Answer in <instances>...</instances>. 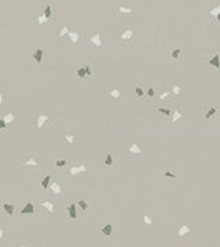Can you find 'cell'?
I'll use <instances>...</instances> for the list:
<instances>
[{
  "label": "cell",
  "mask_w": 220,
  "mask_h": 247,
  "mask_svg": "<svg viewBox=\"0 0 220 247\" xmlns=\"http://www.w3.org/2000/svg\"><path fill=\"white\" fill-rule=\"evenodd\" d=\"M7 238V231L3 227H0V242H3Z\"/></svg>",
  "instance_id": "cell-40"
},
{
  "label": "cell",
  "mask_w": 220,
  "mask_h": 247,
  "mask_svg": "<svg viewBox=\"0 0 220 247\" xmlns=\"http://www.w3.org/2000/svg\"><path fill=\"white\" fill-rule=\"evenodd\" d=\"M40 207L44 209V211H47V213L52 214L54 209H55V205H54V202H51V200H44V202H41V203H40Z\"/></svg>",
  "instance_id": "cell-12"
},
{
  "label": "cell",
  "mask_w": 220,
  "mask_h": 247,
  "mask_svg": "<svg viewBox=\"0 0 220 247\" xmlns=\"http://www.w3.org/2000/svg\"><path fill=\"white\" fill-rule=\"evenodd\" d=\"M68 37L72 44H77L78 40H80V33L76 32V30H70V32L68 33Z\"/></svg>",
  "instance_id": "cell-17"
},
{
  "label": "cell",
  "mask_w": 220,
  "mask_h": 247,
  "mask_svg": "<svg viewBox=\"0 0 220 247\" xmlns=\"http://www.w3.org/2000/svg\"><path fill=\"white\" fill-rule=\"evenodd\" d=\"M50 184H51V175H50V173H47V175L44 176V179L41 180V183L39 184V188L46 191V190L50 188Z\"/></svg>",
  "instance_id": "cell-14"
},
{
  "label": "cell",
  "mask_w": 220,
  "mask_h": 247,
  "mask_svg": "<svg viewBox=\"0 0 220 247\" xmlns=\"http://www.w3.org/2000/svg\"><path fill=\"white\" fill-rule=\"evenodd\" d=\"M92 76V67L89 65H84V66H80L77 69V77L80 80H85V78H89Z\"/></svg>",
  "instance_id": "cell-4"
},
{
  "label": "cell",
  "mask_w": 220,
  "mask_h": 247,
  "mask_svg": "<svg viewBox=\"0 0 220 247\" xmlns=\"http://www.w3.org/2000/svg\"><path fill=\"white\" fill-rule=\"evenodd\" d=\"M182 118V113H179V111H172V118H171V122L172 124H176L179 120Z\"/></svg>",
  "instance_id": "cell-28"
},
{
  "label": "cell",
  "mask_w": 220,
  "mask_h": 247,
  "mask_svg": "<svg viewBox=\"0 0 220 247\" xmlns=\"http://www.w3.org/2000/svg\"><path fill=\"white\" fill-rule=\"evenodd\" d=\"M36 21H37V25H39V26H43V25H46V23L48 22V19L46 18V15H44V14H41V15L37 17Z\"/></svg>",
  "instance_id": "cell-31"
},
{
  "label": "cell",
  "mask_w": 220,
  "mask_h": 247,
  "mask_svg": "<svg viewBox=\"0 0 220 247\" xmlns=\"http://www.w3.org/2000/svg\"><path fill=\"white\" fill-rule=\"evenodd\" d=\"M128 152H129V154L139 155V154H143V148L140 147V146L135 141V143H132V144H131L129 147H128Z\"/></svg>",
  "instance_id": "cell-15"
},
{
  "label": "cell",
  "mask_w": 220,
  "mask_h": 247,
  "mask_svg": "<svg viewBox=\"0 0 220 247\" xmlns=\"http://www.w3.org/2000/svg\"><path fill=\"white\" fill-rule=\"evenodd\" d=\"M133 10L131 8V7H127V6H118V12L120 14H125V15H129V14H132Z\"/></svg>",
  "instance_id": "cell-26"
},
{
  "label": "cell",
  "mask_w": 220,
  "mask_h": 247,
  "mask_svg": "<svg viewBox=\"0 0 220 247\" xmlns=\"http://www.w3.org/2000/svg\"><path fill=\"white\" fill-rule=\"evenodd\" d=\"M146 96H149V98H154V96H156V91H154L153 86H149V88L146 89Z\"/></svg>",
  "instance_id": "cell-39"
},
{
  "label": "cell",
  "mask_w": 220,
  "mask_h": 247,
  "mask_svg": "<svg viewBox=\"0 0 220 247\" xmlns=\"http://www.w3.org/2000/svg\"><path fill=\"white\" fill-rule=\"evenodd\" d=\"M133 91H135V96H136V98H143V96L146 95V91H144L142 86L138 85V84L133 85Z\"/></svg>",
  "instance_id": "cell-21"
},
{
  "label": "cell",
  "mask_w": 220,
  "mask_h": 247,
  "mask_svg": "<svg viewBox=\"0 0 220 247\" xmlns=\"http://www.w3.org/2000/svg\"><path fill=\"white\" fill-rule=\"evenodd\" d=\"M40 247H44V246H40Z\"/></svg>",
  "instance_id": "cell-45"
},
{
  "label": "cell",
  "mask_w": 220,
  "mask_h": 247,
  "mask_svg": "<svg viewBox=\"0 0 220 247\" xmlns=\"http://www.w3.org/2000/svg\"><path fill=\"white\" fill-rule=\"evenodd\" d=\"M66 141L69 143V146H74V143H76V137H74V135L68 133V135H66Z\"/></svg>",
  "instance_id": "cell-34"
},
{
  "label": "cell",
  "mask_w": 220,
  "mask_h": 247,
  "mask_svg": "<svg viewBox=\"0 0 220 247\" xmlns=\"http://www.w3.org/2000/svg\"><path fill=\"white\" fill-rule=\"evenodd\" d=\"M50 192L52 194V195H55V196H61V195H63V192H65V188H63V185H62V183L61 181H58V180H55V181H52L50 184Z\"/></svg>",
  "instance_id": "cell-3"
},
{
  "label": "cell",
  "mask_w": 220,
  "mask_h": 247,
  "mask_svg": "<svg viewBox=\"0 0 220 247\" xmlns=\"http://www.w3.org/2000/svg\"><path fill=\"white\" fill-rule=\"evenodd\" d=\"M66 163H68L66 159H57L55 161V166L57 168H63V166H66Z\"/></svg>",
  "instance_id": "cell-37"
},
{
  "label": "cell",
  "mask_w": 220,
  "mask_h": 247,
  "mask_svg": "<svg viewBox=\"0 0 220 247\" xmlns=\"http://www.w3.org/2000/svg\"><path fill=\"white\" fill-rule=\"evenodd\" d=\"M216 21H218V23H219V25H220V14H219V15H218V17H216Z\"/></svg>",
  "instance_id": "cell-43"
},
{
  "label": "cell",
  "mask_w": 220,
  "mask_h": 247,
  "mask_svg": "<svg viewBox=\"0 0 220 247\" xmlns=\"http://www.w3.org/2000/svg\"><path fill=\"white\" fill-rule=\"evenodd\" d=\"M110 96H112V99L118 100L120 98H121V92H120L117 88H112V91H110Z\"/></svg>",
  "instance_id": "cell-27"
},
{
  "label": "cell",
  "mask_w": 220,
  "mask_h": 247,
  "mask_svg": "<svg viewBox=\"0 0 220 247\" xmlns=\"http://www.w3.org/2000/svg\"><path fill=\"white\" fill-rule=\"evenodd\" d=\"M113 232H114V227H113L112 224H105L101 227V234H102V236H105V238L112 236Z\"/></svg>",
  "instance_id": "cell-10"
},
{
  "label": "cell",
  "mask_w": 220,
  "mask_h": 247,
  "mask_svg": "<svg viewBox=\"0 0 220 247\" xmlns=\"http://www.w3.org/2000/svg\"><path fill=\"white\" fill-rule=\"evenodd\" d=\"M69 32H70V29H69L68 26H63V27H62V29L59 30V32H58V36H59V37H62V36H68Z\"/></svg>",
  "instance_id": "cell-35"
},
{
  "label": "cell",
  "mask_w": 220,
  "mask_h": 247,
  "mask_svg": "<svg viewBox=\"0 0 220 247\" xmlns=\"http://www.w3.org/2000/svg\"><path fill=\"white\" fill-rule=\"evenodd\" d=\"M34 213V206L32 202H26L22 207H21V215H26V214H33Z\"/></svg>",
  "instance_id": "cell-9"
},
{
  "label": "cell",
  "mask_w": 220,
  "mask_h": 247,
  "mask_svg": "<svg viewBox=\"0 0 220 247\" xmlns=\"http://www.w3.org/2000/svg\"><path fill=\"white\" fill-rule=\"evenodd\" d=\"M21 247H30V246H28V245H22V246H21Z\"/></svg>",
  "instance_id": "cell-44"
},
{
  "label": "cell",
  "mask_w": 220,
  "mask_h": 247,
  "mask_svg": "<svg viewBox=\"0 0 220 247\" xmlns=\"http://www.w3.org/2000/svg\"><path fill=\"white\" fill-rule=\"evenodd\" d=\"M191 227H188L187 224H182L180 227L178 228V238L179 239H182V238H184L186 235H188V234H191Z\"/></svg>",
  "instance_id": "cell-8"
},
{
  "label": "cell",
  "mask_w": 220,
  "mask_h": 247,
  "mask_svg": "<svg viewBox=\"0 0 220 247\" xmlns=\"http://www.w3.org/2000/svg\"><path fill=\"white\" fill-rule=\"evenodd\" d=\"M219 14H220V4L218 7H215V8L211 10V17H212V18H216Z\"/></svg>",
  "instance_id": "cell-36"
},
{
  "label": "cell",
  "mask_w": 220,
  "mask_h": 247,
  "mask_svg": "<svg viewBox=\"0 0 220 247\" xmlns=\"http://www.w3.org/2000/svg\"><path fill=\"white\" fill-rule=\"evenodd\" d=\"M77 206L80 207V210L81 211H85L88 209V202L84 199V198H80V199L77 200Z\"/></svg>",
  "instance_id": "cell-23"
},
{
  "label": "cell",
  "mask_w": 220,
  "mask_h": 247,
  "mask_svg": "<svg viewBox=\"0 0 220 247\" xmlns=\"http://www.w3.org/2000/svg\"><path fill=\"white\" fill-rule=\"evenodd\" d=\"M2 207L3 211L7 217H12L14 213H15V205L14 203H8V202H2Z\"/></svg>",
  "instance_id": "cell-5"
},
{
  "label": "cell",
  "mask_w": 220,
  "mask_h": 247,
  "mask_svg": "<svg viewBox=\"0 0 220 247\" xmlns=\"http://www.w3.org/2000/svg\"><path fill=\"white\" fill-rule=\"evenodd\" d=\"M43 58H44V51L41 50L40 47H37L36 50L33 51V59H34V62L37 63V66H41V63H43Z\"/></svg>",
  "instance_id": "cell-7"
},
{
  "label": "cell",
  "mask_w": 220,
  "mask_h": 247,
  "mask_svg": "<svg viewBox=\"0 0 220 247\" xmlns=\"http://www.w3.org/2000/svg\"><path fill=\"white\" fill-rule=\"evenodd\" d=\"M182 48H169V50H167V54L169 55L172 59H179L182 57Z\"/></svg>",
  "instance_id": "cell-16"
},
{
  "label": "cell",
  "mask_w": 220,
  "mask_h": 247,
  "mask_svg": "<svg viewBox=\"0 0 220 247\" xmlns=\"http://www.w3.org/2000/svg\"><path fill=\"white\" fill-rule=\"evenodd\" d=\"M3 118H4V121H6L7 124H8V125H11V124L14 122V121H15L17 116H15V114H14V113H8L6 117H3Z\"/></svg>",
  "instance_id": "cell-30"
},
{
  "label": "cell",
  "mask_w": 220,
  "mask_h": 247,
  "mask_svg": "<svg viewBox=\"0 0 220 247\" xmlns=\"http://www.w3.org/2000/svg\"><path fill=\"white\" fill-rule=\"evenodd\" d=\"M216 111H218V106H212V104H209V109L205 111L204 114V118L205 120H209L211 117H213L216 114Z\"/></svg>",
  "instance_id": "cell-19"
},
{
  "label": "cell",
  "mask_w": 220,
  "mask_h": 247,
  "mask_svg": "<svg viewBox=\"0 0 220 247\" xmlns=\"http://www.w3.org/2000/svg\"><path fill=\"white\" fill-rule=\"evenodd\" d=\"M143 221L146 222L147 225H151L154 222V218H153V214H150V213H146L143 215Z\"/></svg>",
  "instance_id": "cell-32"
},
{
  "label": "cell",
  "mask_w": 220,
  "mask_h": 247,
  "mask_svg": "<svg viewBox=\"0 0 220 247\" xmlns=\"http://www.w3.org/2000/svg\"><path fill=\"white\" fill-rule=\"evenodd\" d=\"M113 162H114V156L112 154H108L103 158L102 161V166H105V168H110V166H113Z\"/></svg>",
  "instance_id": "cell-20"
},
{
  "label": "cell",
  "mask_w": 220,
  "mask_h": 247,
  "mask_svg": "<svg viewBox=\"0 0 220 247\" xmlns=\"http://www.w3.org/2000/svg\"><path fill=\"white\" fill-rule=\"evenodd\" d=\"M51 121V117L48 114H37L36 120H34V129L36 132H40L44 128V125Z\"/></svg>",
  "instance_id": "cell-1"
},
{
  "label": "cell",
  "mask_w": 220,
  "mask_h": 247,
  "mask_svg": "<svg viewBox=\"0 0 220 247\" xmlns=\"http://www.w3.org/2000/svg\"><path fill=\"white\" fill-rule=\"evenodd\" d=\"M87 170H88V168L84 163H73V165L69 168L68 173H69V176H72V177H77L78 175H81V173H85Z\"/></svg>",
  "instance_id": "cell-2"
},
{
  "label": "cell",
  "mask_w": 220,
  "mask_h": 247,
  "mask_svg": "<svg viewBox=\"0 0 220 247\" xmlns=\"http://www.w3.org/2000/svg\"><path fill=\"white\" fill-rule=\"evenodd\" d=\"M171 92H172V93H175V95H179V93L182 92V86H179L178 84H173V85H172Z\"/></svg>",
  "instance_id": "cell-38"
},
{
  "label": "cell",
  "mask_w": 220,
  "mask_h": 247,
  "mask_svg": "<svg viewBox=\"0 0 220 247\" xmlns=\"http://www.w3.org/2000/svg\"><path fill=\"white\" fill-rule=\"evenodd\" d=\"M7 106V95L0 91V109H4Z\"/></svg>",
  "instance_id": "cell-29"
},
{
  "label": "cell",
  "mask_w": 220,
  "mask_h": 247,
  "mask_svg": "<svg viewBox=\"0 0 220 247\" xmlns=\"http://www.w3.org/2000/svg\"><path fill=\"white\" fill-rule=\"evenodd\" d=\"M8 131H10V125L4 121V118L0 117V133H2V132H4V133H7Z\"/></svg>",
  "instance_id": "cell-22"
},
{
  "label": "cell",
  "mask_w": 220,
  "mask_h": 247,
  "mask_svg": "<svg viewBox=\"0 0 220 247\" xmlns=\"http://www.w3.org/2000/svg\"><path fill=\"white\" fill-rule=\"evenodd\" d=\"M21 165L25 166V168L37 169V168H40V166H41V162L39 161V159H36V158H29V159H25V161L21 162Z\"/></svg>",
  "instance_id": "cell-6"
},
{
  "label": "cell",
  "mask_w": 220,
  "mask_h": 247,
  "mask_svg": "<svg viewBox=\"0 0 220 247\" xmlns=\"http://www.w3.org/2000/svg\"><path fill=\"white\" fill-rule=\"evenodd\" d=\"M44 15H46V18H47L48 21L52 19L54 14H52V6H51V4H48L46 8H44Z\"/></svg>",
  "instance_id": "cell-24"
},
{
  "label": "cell",
  "mask_w": 220,
  "mask_h": 247,
  "mask_svg": "<svg viewBox=\"0 0 220 247\" xmlns=\"http://www.w3.org/2000/svg\"><path fill=\"white\" fill-rule=\"evenodd\" d=\"M164 176H165V177H169V179H173V180H175V179H178V176L175 175V173H172L171 170H167V172L164 173Z\"/></svg>",
  "instance_id": "cell-41"
},
{
  "label": "cell",
  "mask_w": 220,
  "mask_h": 247,
  "mask_svg": "<svg viewBox=\"0 0 220 247\" xmlns=\"http://www.w3.org/2000/svg\"><path fill=\"white\" fill-rule=\"evenodd\" d=\"M171 93H172L171 91H165L164 93H161V95H160V100H164L165 98H167V96H169Z\"/></svg>",
  "instance_id": "cell-42"
},
{
  "label": "cell",
  "mask_w": 220,
  "mask_h": 247,
  "mask_svg": "<svg viewBox=\"0 0 220 247\" xmlns=\"http://www.w3.org/2000/svg\"><path fill=\"white\" fill-rule=\"evenodd\" d=\"M68 211H69V218L72 221L77 220V205L76 203H70L68 206Z\"/></svg>",
  "instance_id": "cell-13"
},
{
  "label": "cell",
  "mask_w": 220,
  "mask_h": 247,
  "mask_svg": "<svg viewBox=\"0 0 220 247\" xmlns=\"http://www.w3.org/2000/svg\"><path fill=\"white\" fill-rule=\"evenodd\" d=\"M157 111L158 113H161L162 116H165V117H171L172 116V111L169 110V109H164V107H158L157 109Z\"/></svg>",
  "instance_id": "cell-33"
},
{
  "label": "cell",
  "mask_w": 220,
  "mask_h": 247,
  "mask_svg": "<svg viewBox=\"0 0 220 247\" xmlns=\"http://www.w3.org/2000/svg\"><path fill=\"white\" fill-rule=\"evenodd\" d=\"M132 36H133V30H132V29H127L125 32H122L121 39H122L124 41H128V40L132 39Z\"/></svg>",
  "instance_id": "cell-25"
},
{
  "label": "cell",
  "mask_w": 220,
  "mask_h": 247,
  "mask_svg": "<svg viewBox=\"0 0 220 247\" xmlns=\"http://www.w3.org/2000/svg\"><path fill=\"white\" fill-rule=\"evenodd\" d=\"M211 66H213L215 67V70H219L220 69V57H219V54H215L213 57L209 59V62H208Z\"/></svg>",
  "instance_id": "cell-18"
},
{
  "label": "cell",
  "mask_w": 220,
  "mask_h": 247,
  "mask_svg": "<svg viewBox=\"0 0 220 247\" xmlns=\"http://www.w3.org/2000/svg\"><path fill=\"white\" fill-rule=\"evenodd\" d=\"M89 43L94 44L95 47H102L103 46V39H102V34L99 33H95L89 37Z\"/></svg>",
  "instance_id": "cell-11"
}]
</instances>
